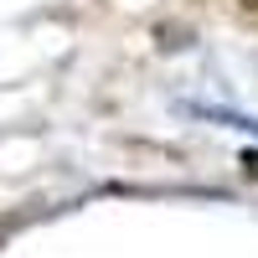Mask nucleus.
Segmentation results:
<instances>
[{
  "label": "nucleus",
  "instance_id": "obj_1",
  "mask_svg": "<svg viewBox=\"0 0 258 258\" xmlns=\"http://www.w3.org/2000/svg\"><path fill=\"white\" fill-rule=\"evenodd\" d=\"M238 11H243L248 21H258V0H238Z\"/></svg>",
  "mask_w": 258,
  "mask_h": 258
},
{
  "label": "nucleus",
  "instance_id": "obj_2",
  "mask_svg": "<svg viewBox=\"0 0 258 258\" xmlns=\"http://www.w3.org/2000/svg\"><path fill=\"white\" fill-rule=\"evenodd\" d=\"M243 165H248V170H253V176H258V155H243Z\"/></svg>",
  "mask_w": 258,
  "mask_h": 258
},
{
  "label": "nucleus",
  "instance_id": "obj_3",
  "mask_svg": "<svg viewBox=\"0 0 258 258\" xmlns=\"http://www.w3.org/2000/svg\"><path fill=\"white\" fill-rule=\"evenodd\" d=\"M6 232H11V222H6V227H0V243H6Z\"/></svg>",
  "mask_w": 258,
  "mask_h": 258
}]
</instances>
